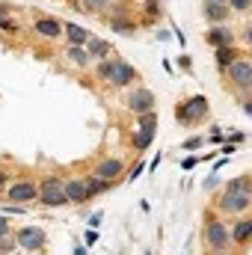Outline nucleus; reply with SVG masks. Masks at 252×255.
<instances>
[{
    "label": "nucleus",
    "mask_w": 252,
    "mask_h": 255,
    "mask_svg": "<svg viewBox=\"0 0 252 255\" xmlns=\"http://www.w3.org/2000/svg\"><path fill=\"white\" fill-rule=\"evenodd\" d=\"M98 77L107 80L110 86H130L136 80V68L125 63L122 57H107V60L98 63Z\"/></svg>",
    "instance_id": "obj_1"
},
{
    "label": "nucleus",
    "mask_w": 252,
    "mask_h": 255,
    "mask_svg": "<svg viewBox=\"0 0 252 255\" xmlns=\"http://www.w3.org/2000/svg\"><path fill=\"white\" fill-rule=\"evenodd\" d=\"M205 244L211 247V253H229L232 250V235H229V229H226L223 220L211 217L205 223Z\"/></svg>",
    "instance_id": "obj_2"
},
{
    "label": "nucleus",
    "mask_w": 252,
    "mask_h": 255,
    "mask_svg": "<svg viewBox=\"0 0 252 255\" xmlns=\"http://www.w3.org/2000/svg\"><path fill=\"white\" fill-rule=\"evenodd\" d=\"M208 116V98L205 95H193L187 101H181L178 107H175V119L181 122V125H196V122H202Z\"/></svg>",
    "instance_id": "obj_3"
},
{
    "label": "nucleus",
    "mask_w": 252,
    "mask_h": 255,
    "mask_svg": "<svg viewBox=\"0 0 252 255\" xmlns=\"http://www.w3.org/2000/svg\"><path fill=\"white\" fill-rule=\"evenodd\" d=\"M39 202L42 205H48V208H60V205H65L68 199H65V181H60V178H45L42 181V187H39Z\"/></svg>",
    "instance_id": "obj_4"
},
{
    "label": "nucleus",
    "mask_w": 252,
    "mask_h": 255,
    "mask_svg": "<svg viewBox=\"0 0 252 255\" xmlns=\"http://www.w3.org/2000/svg\"><path fill=\"white\" fill-rule=\"evenodd\" d=\"M154 130H157V116H154V110H148V113H142L139 122H136L133 148H136V151H145V148L151 145V139H154Z\"/></svg>",
    "instance_id": "obj_5"
},
{
    "label": "nucleus",
    "mask_w": 252,
    "mask_h": 255,
    "mask_svg": "<svg viewBox=\"0 0 252 255\" xmlns=\"http://www.w3.org/2000/svg\"><path fill=\"white\" fill-rule=\"evenodd\" d=\"M229 80L235 83L238 92H252V63L250 60H235V63L226 68Z\"/></svg>",
    "instance_id": "obj_6"
},
{
    "label": "nucleus",
    "mask_w": 252,
    "mask_h": 255,
    "mask_svg": "<svg viewBox=\"0 0 252 255\" xmlns=\"http://www.w3.org/2000/svg\"><path fill=\"white\" fill-rule=\"evenodd\" d=\"M15 241H18V250L39 253V250L48 244V235H45V229H39V226H24V229L15 235Z\"/></svg>",
    "instance_id": "obj_7"
},
{
    "label": "nucleus",
    "mask_w": 252,
    "mask_h": 255,
    "mask_svg": "<svg viewBox=\"0 0 252 255\" xmlns=\"http://www.w3.org/2000/svg\"><path fill=\"white\" fill-rule=\"evenodd\" d=\"M250 193L244 190H226L223 196H220V211H226V214H244L247 208H250Z\"/></svg>",
    "instance_id": "obj_8"
},
{
    "label": "nucleus",
    "mask_w": 252,
    "mask_h": 255,
    "mask_svg": "<svg viewBox=\"0 0 252 255\" xmlns=\"http://www.w3.org/2000/svg\"><path fill=\"white\" fill-rule=\"evenodd\" d=\"M92 175H98L101 181L116 184V181L125 175V163H122V157H104V160L95 166V172H92Z\"/></svg>",
    "instance_id": "obj_9"
},
{
    "label": "nucleus",
    "mask_w": 252,
    "mask_h": 255,
    "mask_svg": "<svg viewBox=\"0 0 252 255\" xmlns=\"http://www.w3.org/2000/svg\"><path fill=\"white\" fill-rule=\"evenodd\" d=\"M6 199H9L12 205H27V202H33V199H39V187H36L33 181H18V184H12V187L6 190Z\"/></svg>",
    "instance_id": "obj_10"
},
{
    "label": "nucleus",
    "mask_w": 252,
    "mask_h": 255,
    "mask_svg": "<svg viewBox=\"0 0 252 255\" xmlns=\"http://www.w3.org/2000/svg\"><path fill=\"white\" fill-rule=\"evenodd\" d=\"M127 110L136 113V116L154 110V92H151V89H133V92L127 95Z\"/></svg>",
    "instance_id": "obj_11"
},
{
    "label": "nucleus",
    "mask_w": 252,
    "mask_h": 255,
    "mask_svg": "<svg viewBox=\"0 0 252 255\" xmlns=\"http://www.w3.org/2000/svg\"><path fill=\"white\" fill-rule=\"evenodd\" d=\"M232 244H238V247H244V244H250L252 241V217H238V223L232 226Z\"/></svg>",
    "instance_id": "obj_12"
},
{
    "label": "nucleus",
    "mask_w": 252,
    "mask_h": 255,
    "mask_svg": "<svg viewBox=\"0 0 252 255\" xmlns=\"http://www.w3.org/2000/svg\"><path fill=\"white\" fill-rule=\"evenodd\" d=\"M86 54H89V60H107L110 54H113V48H110V42L107 39H98V36H89V42H86Z\"/></svg>",
    "instance_id": "obj_13"
},
{
    "label": "nucleus",
    "mask_w": 252,
    "mask_h": 255,
    "mask_svg": "<svg viewBox=\"0 0 252 255\" xmlns=\"http://www.w3.org/2000/svg\"><path fill=\"white\" fill-rule=\"evenodd\" d=\"M65 199H68L71 205H83V202H89V193H86L83 178H71V181H65Z\"/></svg>",
    "instance_id": "obj_14"
},
{
    "label": "nucleus",
    "mask_w": 252,
    "mask_h": 255,
    "mask_svg": "<svg viewBox=\"0 0 252 255\" xmlns=\"http://www.w3.org/2000/svg\"><path fill=\"white\" fill-rule=\"evenodd\" d=\"M63 36L68 39V45H77V48H86V42H89V30H83L80 24H63Z\"/></svg>",
    "instance_id": "obj_15"
},
{
    "label": "nucleus",
    "mask_w": 252,
    "mask_h": 255,
    "mask_svg": "<svg viewBox=\"0 0 252 255\" xmlns=\"http://www.w3.org/2000/svg\"><path fill=\"white\" fill-rule=\"evenodd\" d=\"M36 33L42 39H57V36H63V24L57 18H39L36 21Z\"/></svg>",
    "instance_id": "obj_16"
},
{
    "label": "nucleus",
    "mask_w": 252,
    "mask_h": 255,
    "mask_svg": "<svg viewBox=\"0 0 252 255\" xmlns=\"http://www.w3.org/2000/svg\"><path fill=\"white\" fill-rule=\"evenodd\" d=\"M205 39H208V45H214V48L235 45V36H232V30H229V27H211V30L205 33Z\"/></svg>",
    "instance_id": "obj_17"
},
{
    "label": "nucleus",
    "mask_w": 252,
    "mask_h": 255,
    "mask_svg": "<svg viewBox=\"0 0 252 255\" xmlns=\"http://www.w3.org/2000/svg\"><path fill=\"white\" fill-rule=\"evenodd\" d=\"M214 60H217V65L226 71L235 60H241V51H238L235 45H223V48H214Z\"/></svg>",
    "instance_id": "obj_18"
},
{
    "label": "nucleus",
    "mask_w": 252,
    "mask_h": 255,
    "mask_svg": "<svg viewBox=\"0 0 252 255\" xmlns=\"http://www.w3.org/2000/svg\"><path fill=\"white\" fill-rule=\"evenodd\" d=\"M205 15H208V21H226L229 15H232V9L226 6V3H217V0H205Z\"/></svg>",
    "instance_id": "obj_19"
},
{
    "label": "nucleus",
    "mask_w": 252,
    "mask_h": 255,
    "mask_svg": "<svg viewBox=\"0 0 252 255\" xmlns=\"http://www.w3.org/2000/svg\"><path fill=\"white\" fill-rule=\"evenodd\" d=\"M83 184H86V193H89V199H95V196H101L104 190H110V187H113L110 181H101L98 175H86V178H83Z\"/></svg>",
    "instance_id": "obj_20"
},
{
    "label": "nucleus",
    "mask_w": 252,
    "mask_h": 255,
    "mask_svg": "<svg viewBox=\"0 0 252 255\" xmlns=\"http://www.w3.org/2000/svg\"><path fill=\"white\" fill-rule=\"evenodd\" d=\"M65 57L71 60L74 65H89V54H86V48H77V45H68V51H65Z\"/></svg>",
    "instance_id": "obj_21"
},
{
    "label": "nucleus",
    "mask_w": 252,
    "mask_h": 255,
    "mask_svg": "<svg viewBox=\"0 0 252 255\" xmlns=\"http://www.w3.org/2000/svg\"><path fill=\"white\" fill-rule=\"evenodd\" d=\"M110 3H113V0H80L83 12H104Z\"/></svg>",
    "instance_id": "obj_22"
},
{
    "label": "nucleus",
    "mask_w": 252,
    "mask_h": 255,
    "mask_svg": "<svg viewBox=\"0 0 252 255\" xmlns=\"http://www.w3.org/2000/svg\"><path fill=\"white\" fill-rule=\"evenodd\" d=\"M110 27H113L116 33H125V36H130V33L136 30V27H133L130 21H125V18H122V21H119V18H113V21H110Z\"/></svg>",
    "instance_id": "obj_23"
},
{
    "label": "nucleus",
    "mask_w": 252,
    "mask_h": 255,
    "mask_svg": "<svg viewBox=\"0 0 252 255\" xmlns=\"http://www.w3.org/2000/svg\"><path fill=\"white\" fill-rule=\"evenodd\" d=\"M15 250H18V241L15 238H0V255H15Z\"/></svg>",
    "instance_id": "obj_24"
},
{
    "label": "nucleus",
    "mask_w": 252,
    "mask_h": 255,
    "mask_svg": "<svg viewBox=\"0 0 252 255\" xmlns=\"http://www.w3.org/2000/svg\"><path fill=\"white\" fill-rule=\"evenodd\" d=\"M145 18H148V21H157V18H160V3H157V0H148V3H145Z\"/></svg>",
    "instance_id": "obj_25"
},
{
    "label": "nucleus",
    "mask_w": 252,
    "mask_h": 255,
    "mask_svg": "<svg viewBox=\"0 0 252 255\" xmlns=\"http://www.w3.org/2000/svg\"><path fill=\"white\" fill-rule=\"evenodd\" d=\"M229 6L238 9V12H247V9L252 6V0H229Z\"/></svg>",
    "instance_id": "obj_26"
},
{
    "label": "nucleus",
    "mask_w": 252,
    "mask_h": 255,
    "mask_svg": "<svg viewBox=\"0 0 252 255\" xmlns=\"http://www.w3.org/2000/svg\"><path fill=\"white\" fill-rule=\"evenodd\" d=\"M202 142H205L202 136H193V139H187V142H184V148H187V151H196V148H202Z\"/></svg>",
    "instance_id": "obj_27"
},
{
    "label": "nucleus",
    "mask_w": 252,
    "mask_h": 255,
    "mask_svg": "<svg viewBox=\"0 0 252 255\" xmlns=\"http://www.w3.org/2000/svg\"><path fill=\"white\" fill-rule=\"evenodd\" d=\"M9 235V220H6V214H0V238H6Z\"/></svg>",
    "instance_id": "obj_28"
},
{
    "label": "nucleus",
    "mask_w": 252,
    "mask_h": 255,
    "mask_svg": "<svg viewBox=\"0 0 252 255\" xmlns=\"http://www.w3.org/2000/svg\"><path fill=\"white\" fill-rule=\"evenodd\" d=\"M196 163H199V157H184V160H181V169H193Z\"/></svg>",
    "instance_id": "obj_29"
},
{
    "label": "nucleus",
    "mask_w": 252,
    "mask_h": 255,
    "mask_svg": "<svg viewBox=\"0 0 252 255\" xmlns=\"http://www.w3.org/2000/svg\"><path fill=\"white\" fill-rule=\"evenodd\" d=\"M211 142H226V136H223V130H211V136H208Z\"/></svg>",
    "instance_id": "obj_30"
},
{
    "label": "nucleus",
    "mask_w": 252,
    "mask_h": 255,
    "mask_svg": "<svg viewBox=\"0 0 252 255\" xmlns=\"http://www.w3.org/2000/svg\"><path fill=\"white\" fill-rule=\"evenodd\" d=\"M142 169H145V166H142V163H136V166L130 169V175H127V178H130V181H133V178H139V175H142Z\"/></svg>",
    "instance_id": "obj_31"
},
{
    "label": "nucleus",
    "mask_w": 252,
    "mask_h": 255,
    "mask_svg": "<svg viewBox=\"0 0 252 255\" xmlns=\"http://www.w3.org/2000/svg\"><path fill=\"white\" fill-rule=\"evenodd\" d=\"M241 139H244V133H241V130H235V133H229V139H226V142H241Z\"/></svg>",
    "instance_id": "obj_32"
},
{
    "label": "nucleus",
    "mask_w": 252,
    "mask_h": 255,
    "mask_svg": "<svg viewBox=\"0 0 252 255\" xmlns=\"http://www.w3.org/2000/svg\"><path fill=\"white\" fill-rule=\"evenodd\" d=\"M95 241H98V235L95 232H86V247H95Z\"/></svg>",
    "instance_id": "obj_33"
},
{
    "label": "nucleus",
    "mask_w": 252,
    "mask_h": 255,
    "mask_svg": "<svg viewBox=\"0 0 252 255\" xmlns=\"http://www.w3.org/2000/svg\"><path fill=\"white\" fill-rule=\"evenodd\" d=\"M3 27H9V30H15V24H12V21H9L6 15H0V30H3Z\"/></svg>",
    "instance_id": "obj_34"
},
{
    "label": "nucleus",
    "mask_w": 252,
    "mask_h": 255,
    "mask_svg": "<svg viewBox=\"0 0 252 255\" xmlns=\"http://www.w3.org/2000/svg\"><path fill=\"white\" fill-rule=\"evenodd\" d=\"M244 39H247V45H250V48H252V24H250V27H247V33H244Z\"/></svg>",
    "instance_id": "obj_35"
},
{
    "label": "nucleus",
    "mask_w": 252,
    "mask_h": 255,
    "mask_svg": "<svg viewBox=\"0 0 252 255\" xmlns=\"http://www.w3.org/2000/svg\"><path fill=\"white\" fill-rule=\"evenodd\" d=\"M244 110H247V116H252V98L247 101V104H244Z\"/></svg>",
    "instance_id": "obj_36"
},
{
    "label": "nucleus",
    "mask_w": 252,
    "mask_h": 255,
    "mask_svg": "<svg viewBox=\"0 0 252 255\" xmlns=\"http://www.w3.org/2000/svg\"><path fill=\"white\" fill-rule=\"evenodd\" d=\"M3 187H6V172L0 169V190H3Z\"/></svg>",
    "instance_id": "obj_37"
},
{
    "label": "nucleus",
    "mask_w": 252,
    "mask_h": 255,
    "mask_svg": "<svg viewBox=\"0 0 252 255\" xmlns=\"http://www.w3.org/2000/svg\"><path fill=\"white\" fill-rule=\"evenodd\" d=\"M6 12H9V6H6V3H0V15H6Z\"/></svg>",
    "instance_id": "obj_38"
},
{
    "label": "nucleus",
    "mask_w": 252,
    "mask_h": 255,
    "mask_svg": "<svg viewBox=\"0 0 252 255\" xmlns=\"http://www.w3.org/2000/svg\"><path fill=\"white\" fill-rule=\"evenodd\" d=\"M211 255H226V253H211Z\"/></svg>",
    "instance_id": "obj_39"
},
{
    "label": "nucleus",
    "mask_w": 252,
    "mask_h": 255,
    "mask_svg": "<svg viewBox=\"0 0 252 255\" xmlns=\"http://www.w3.org/2000/svg\"><path fill=\"white\" fill-rule=\"evenodd\" d=\"M217 3H229V0H217Z\"/></svg>",
    "instance_id": "obj_40"
},
{
    "label": "nucleus",
    "mask_w": 252,
    "mask_h": 255,
    "mask_svg": "<svg viewBox=\"0 0 252 255\" xmlns=\"http://www.w3.org/2000/svg\"><path fill=\"white\" fill-rule=\"evenodd\" d=\"M250 202H252V190H250Z\"/></svg>",
    "instance_id": "obj_41"
}]
</instances>
